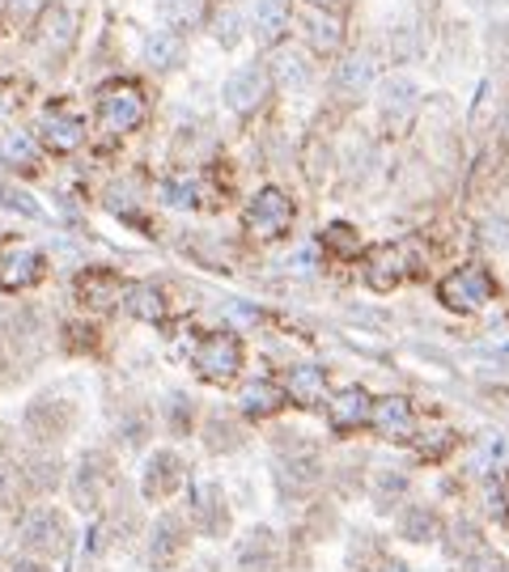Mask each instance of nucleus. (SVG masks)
<instances>
[{"instance_id":"1","label":"nucleus","mask_w":509,"mask_h":572,"mask_svg":"<svg viewBox=\"0 0 509 572\" xmlns=\"http://www.w3.org/2000/svg\"><path fill=\"white\" fill-rule=\"evenodd\" d=\"M98 124L106 127V131H115V136H124V131H136V127L145 124V94H140V85L136 81H111V85H102L98 90Z\"/></svg>"},{"instance_id":"2","label":"nucleus","mask_w":509,"mask_h":572,"mask_svg":"<svg viewBox=\"0 0 509 572\" xmlns=\"http://www.w3.org/2000/svg\"><path fill=\"white\" fill-rule=\"evenodd\" d=\"M191 365H195V374L204 381H225L238 378V369H242V340L234 335V331H213V335H204L195 352H191Z\"/></svg>"},{"instance_id":"3","label":"nucleus","mask_w":509,"mask_h":572,"mask_svg":"<svg viewBox=\"0 0 509 572\" xmlns=\"http://www.w3.org/2000/svg\"><path fill=\"white\" fill-rule=\"evenodd\" d=\"M242 225L259 242H276L293 225V199L281 187H259L247 204V213H242Z\"/></svg>"},{"instance_id":"4","label":"nucleus","mask_w":509,"mask_h":572,"mask_svg":"<svg viewBox=\"0 0 509 572\" xmlns=\"http://www.w3.org/2000/svg\"><path fill=\"white\" fill-rule=\"evenodd\" d=\"M493 293H497V285H493V276L484 267H459V272H450L438 285L442 306L454 310V314H476L479 306L493 301Z\"/></svg>"},{"instance_id":"5","label":"nucleus","mask_w":509,"mask_h":572,"mask_svg":"<svg viewBox=\"0 0 509 572\" xmlns=\"http://www.w3.org/2000/svg\"><path fill=\"white\" fill-rule=\"evenodd\" d=\"M43 272H47V259H43L38 247L22 242V238H4L0 242V288L4 293H22V288L38 285Z\"/></svg>"},{"instance_id":"6","label":"nucleus","mask_w":509,"mask_h":572,"mask_svg":"<svg viewBox=\"0 0 509 572\" xmlns=\"http://www.w3.org/2000/svg\"><path fill=\"white\" fill-rule=\"evenodd\" d=\"M188 547H191V526L179 513H166L158 526H154V535H149V569L154 572L179 569L183 556H188Z\"/></svg>"},{"instance_id":"7","label":"nucleus","mask_w":509,"mask_h":572,"mask_svg":"<svg viewBox=\"0 0 509 572\" xmlns=\"http://www.w3.org/2000/svg\"><path fill=\"white\" fill-rule=\"evenodd\" d=\"M22 547L31 556H60L68 547V522H64L56 508H34L22 517Z\"/></svg>"},{"instance_id":"8","label":"nucleus","mask_w":509,"mask_h":572,"mask_svg":"<svg viewBox=\"0 0 509 572\" xmlns=\"http://www.w3.org/2000/svg\"><path fill=\"white\" fill-rule=\"evenodd\" d=\"M263 94H268V68L259 60L234 68L229 81L222 85V102L234 111V115H251V111H259Z\"/></svg>"},{"instance_id":"9","label":"nucleus","mask_w":509,"mask_h":572,"mask_svg":"<svg viewBox=\"0 0 509 572\" xmlns=\"http://www.w3.org/2000/svg\"><path fill=\"white\" fill-rule=\"evenodd\" d=\"M183 483H188V467H183V458H179L174 449H158V454L149 458V467H145L140 492H145V501H170Z\"/></svg>"},{"instance_id":"10","label":"nucleus","mask_w":509,"mask_h":572,"mask_svg":"<svg viewBox=\"0 0 509 572\" xmlns=\"http://www.w3.org/2000/svg\"><path fill=\"white\" fill-rule=\"evenodd\" d=\"M26 428H31L34 442H60L64 433L72 428V408L64 399H56V394H38L26 408Z\"/></svg>"},{"instance_id":"11","label":"nucleus","mask_w":509,"mask_h":572,"mask_svg":"<svg viewBox=\"0 0 509 572\" xmlns=\"http://www.w3.org/2000/svg\"><path fill=\"white\" fill-rule=\"evenodd\" d=\"M111 488H115V471L106 467V458L86 454L81 467H77V476H72V501H77V508H98L106 501Z\"/></svg>"},{"instance_id":"12","label":"nucleus","mask_w":509,"mask_h":572,"mask_svg":"<svg viewBox=\"0 0 509 572\" xmlns=\"http://www.w3.org/2000/svg\"><path fill=\"white\" fill-rule=\"evenodd\" d=\"M370 415H374V399H370L365 386H344L336 399H327V424L340 437L352 433V428H361V424H370Z\"/></svg>"},{"instance_id":"13","label":"nucleus","mask_w":509,"mask_h":572,"mask_svg":"<svg viewBox=\"0 0 509 572\" xmlns=\"http://www.w3.org/2000/svg\"><path fill=\"white\" fill-rule=\"evenodd\" d=\"M370 424L378 428L386 442H412L416 437V412L404 394L374 399V415H370Z\"/></svg>"},{"instance_id":"14","label":"nucleus","mask_w":509,"mask_h":572,"mask_svg":"<svg viewBox=\"0 0 509 572\" xmlns=\"http://www.w3.org/2000/svg\"><path fill=\"white\" fill-rule=\"evenodd\" d=\"M124 293H127L124 276L111 272V267H90V272L77 276V297L90 310H111L115 301H124Z\"/></svg>"},{"instance_id":"15","label":"nucleus","mask_w":509,"mask_h":572,"mask_svg":"<svg viewBox=\"0 0 509 572\" xmlns=\"http://www.w3.org/2000/svg\"><path fill=\"white\" fill-rule=\"evenodd\" d=\"M191 526L200 530V535H225L229 530V508L222 501V488L217 483H200V488H191Z\"/></svg>"},{"instance_id":"16","label":"nucleus","mask_w":509,"mask_h":572,"mask_svg":"<svg viewBox=\"0 0 509 572\" xmlns=\"http://www.w3.org/2000/svg\"><path fill=\"white\" fill-rule=\"evenodd\" d=\"M297 26H302V38L315 47V52H336L340 43H344V26H340V18L336 13H327L323 4H302L297 9Z\"/></svg>"},{"instance_id":"17","label":"nucleus","mask_w":509,"mask_h":572,"mask_svg":"<svg viewBox=\"0 0 509 572\" xmlns=\"http://www.w3.org/2000/svg\"><path fill=\"white\" fill-rule=\"evenodd\" d=\"M289 26H293V4L289 0H255L251 34L259 47H281Z\"/></svg>"},{"instance_id":"18","label":"nucleus","mask_w":509,"mask_h":572,"mask_svg":"<svg viewBox=\"0 0 509 572\" xmlns=\"http://www.w3.org/2000/svg\"><path fill=\"white\" fill-rule=\"evenodd\" d=\"M378 85V56L374 52H349L336 68V90L344 98H365Z\"/></svg>"},{"instance_id":"19","label":"nucleus","mask_w":509,"mask_h":572,"mask_svg":"<svg viewBox=\"0 0 509 572\" xmlns=\"http://www.w3.org/2000/svg\"><path fill=\"white\" fill-rule=\"evenodd\" d=\"M416 106H420V85H416L412 77H404V72H395V77H386L378 85V111L382 119H391V124H404L408 115H412Z\"/></svg>"},{"instance_id":"20","label":"nucleus","mask_w":509,"mask_h":572,"mask_svg":"<svg viewBox=\"0 0 509 572\" xmlns=\"http://www.w3.org/2000/svg\"><path fill=\"white\" fill-rule=\"evenodd\" d=\"M285 394L297 408H318V403L327 399V369H323V365H310V361L289 365Z\"/></svg>"},{"instance_id":"21","label":"nucleus","mask_w":509,"mask_h":572,"mask_svg":"<svg viewBox=\"0 0 509 572\" xmlns=\"http://www.w3.org/2000/svg\"><path fill=\"white\" fill-rule=\"evenodd\" d=\"M38 140L47 145V149H56V153H77L81 149V140H86V124L77 119V115H47L43 124H38Z\"/></svg>"},{"instance_id":"22","label":"nucleus","mask_w":509,"mask_h":572,"mask_svg":"<svg viewBox=\"0 0 509 572\" xmlns=\"http://www.w3.org/2000/svg\"><path fill=\"white\" fill-rule=\"evenodd\" d=\"M285 403H289L285 386H276V381H268V378L247 381V386H242V399H238V408L251 415V420H268V415L281 412Z\"/></svg>"},{"instance_id":"23","label":"nucleus","mask_w":509,"mask_h":572,"mask_svg":"<svg viewBox=\"0 0 509 572\" xmlns=\"http://www.w3.org/2000/svg\"><path fill=\"white\" fill-rule=\"evenodd\" d=\"M140 60L149 64L154 72H170V68H179V64H183V38H179V31H170V26H161V31L145 34V47H140Z\"/></svg>"},{"instance_id":"24","label":"nucleus","mask_w":509,"mask_h":572,"mask_svg":"<svg viewBox=\"0 0 509 572\" xmlns=\"http://www.w3.org/2000/svg\"><path fill=\"white\" fill-rule=\"evenodd\" d=\"M404 272H408L404 251H399V247H378L374 259H370V267H365V281H370V288L386 293V288H395L404 281Z\"/></svg>"},{"instance_id":"25","label":"nucleus","mask_w":509,"mask_h":572,"mask_svg":"<svg viewBox=\"0 0 509 572\" xmlns=\"http://www.w3.org/2000/svg\"><path fill=\"white\" fill-rule=\"evenodd\" d=\"M124 306H127V314L140 318V322H161V318H166V297H161V288L149 285V281L127 285Z\"/></svg>"},{"instance_id":"26","label":"nucleus","mask_w":509,"mask_h":572,"mask_svg":"<svg viewBox=\"0 0 509 572\" xmlns=\"http://www.w3.org/2000/svg\"><path fill=\"white\" fill-rule=\"evenodd\" d=\"M72 38H77V13L68 4H52L47 18H43V47H52V52L60 47L64 52Z\"/></svg>"},{"instance_id":"27","label":"nucleus","mask_w":509,"mask_h":572,"mask_svg":"<svg viewBox=\"0 0 509 572\" xmlns=\"http://www.w3.org/2000/svg\"><path fill=\"white\" fill-rule=\"evenodd\" d=\"M272 68H276V81H281L285 90H306V85H310V60H306L302 52H293V47H276Z\"/></svg>"},{"instance_id":"28","label":"nucleus","mask_w":509,"mask_h":572,"mask_svg":"<svg viewBox=\"0 0 509 572\" xmlns=\"http://www.w3.org/2000/svg\"><path fill=\"white\" fill-rule=\"evenodd\" d=\"M251 535H255V539L242 547V572H281L272 530H251Z\"/></svg>"},{"instance_id":"29","label":"nucleus","mask_w":509,"mask_h":572,"mask_svg":"<svg viewBox=\"0 0 509 572\" xmlns=\"http://www.w3.org/2000/svg\"><path fill=\"white\" fill-rule=\"evenodd\" d=\"M161 420H166V428H170L174 437H188L191 420H195V408H191L188 394H166V403H161Z\"/></svg>"},{"instance_id":"30","label":"nucleus","mask_w":509,"mask_h":572,"mask_svg":"<svg viewBox=\"0 0 509 572\" xmlns=\"http://www.w3.org/2000/svg\"><path fill=\"white\" fill-rule=\"evenodd\" d=\"M0 158L9 161L13 170H22V165H26V170H34V165H38V145H34L31 136L13 131V136H9L4 145H0Z\"/></svg>"},{"instance_id":"31","label":"nucleus","mask_w":509,"mask_h":572,"mask_svg":"<svg viewBox=\"0 0 509 572\" xmlns=\"http://www.w3.org/2000/svg\"><path fill=\"white\" fill-rule=\"evenodd\" d=\"M404 539H412V542H429V539H438V513H429L425 505H416L408 508V517H404Z\"/></svg>"},{"instance_id":"32","label":"nucleus","mask_w":509,"mask_h":572,"mask_svg":"<svg viewBox=\"0 0 509 572\" xmlns=\"http://www.w3.org/2000/svg\"><path fill=\"white\" fill-rule=\"evenodd\" d=\"M195 13H200V0H161L158 18L170 26V31H183L195 22Z\"/></svg>"},{"instance_id":"33","label":"nucleus","mask_w":509,"mask_h":572,"mask_svg":"<svg viewBox=\"0 0 509 572\" xmlns=\"http://www.w3.org/2000/svg\"><path fill=\"white\" fill-rule=\"evenodd\" d=\"M213 34H217V43H222V47L238 43V34H242V13H238L234 4H222V9H217V18H213Z\"/></svg>"},{"instance_id":"34","label":"nucleus","mask_w":509,"mask_h":572,"mask_svg":"<svg viewBox=\"0 0 509 572\" xmlns=\"http://www.w3.org/2000/svg\"><path fill=\"white\" fill-rule=\"evenodd\" d=\"M204 442H208V449H213V454H225V449H234V445L242 442V437H238V428H234V424H225V415H213V420H208V433H204Z\"/></svg>"},{"instance_id":"35","label":"nucleus","mask_w":509,"mask_h":572,"mask_svg":"<svg viewBox=\"0 0 509 572\" xmlns=\"http://www.w3.org/2000/svg\"><path fill=\"white\" fill-rule=\"evenodd\" d=\"M161 199H166L170 208L188 213L191 204H195V183H191V179H166V183H161Z\"/></svg>"},{"instance_id":"36","label":"nucleus","mask_w":509,"mask_h":572,"mask_svg":"<svg viewBox=\"0 0 509 572\" xmlns=\"http://www.w3.org/2000/svg\"><path fill=\"white\" fill-rule=\"evenodd\" d=\"M0 204H4V208H13V213H22V217H31V221L43 217V213H38V204H34L26 191H18V187H0Z\"/></svg>"},{"instance_id":"37","label":"nucleus","mask_w":509,"mask_h":572,"mask_svg":"<svg viewBox=\"0 0 509 572\" xmlns=\"http://www.w3.org/2000/svg\"><path fill=\"white\" fill-rule=\"evenodd\" d=\"M323 242H331L336 251H344V254L361 251V242H357V233H352V225H344V221L327 225V233H323Z\"/></svg>"},{"instance_id":"38","label":"nucleus","mask_w":509,"mask_h":572,"mask_svg":"<svg viewBox=\"0 0 509 572\" xmlns=\"http://www.w3.org/2000/svg\"><path fill=\"white\" fill-rule=\"evenodd\" d=\"M0 4H4V9L13 13V18H22V22H31V18H34V13H38V9H43V4H47V0H0Z\"/></svg>"},{"instance_id":"39","label":"nucleus","mask_w":509,"mask_h":572,"mask_svg":"<svg viewBox=\"0 0 509 572\" xmlns=\"http://www.w3.org/2000/svg\"><path fill=\"white\" fill-rule=\"evenodd\" d=\"M506 238H509V221H506V217H501V221L484 225V242H488V247H497V251H501V247H506Z\"/></svg>"},{"instance_id":"40","label":"nucleus","mask_w":509,"mask_h":572,"mask_svg":"<svg viewBox=\"0 0 509 572\" xmlns=\"http://www.w3.org/2000/svg\"><path fill=\"white\" fill-rule=\"evenodd\" d=\"M9 572H52L43 560H34V556H22V560H13V569Z\"/></svg>"},{"instance_id":"41","label":"nucleus","mask_w":509,"mask_h":572,"mask_svg":"<svg viewBox=\"0 0 509 572\" xmlns=\"http://www.w3.org/2000/svg\"><path fill=\"white\" fill-rule=\"evenodd\" d=\"M374 572H412V569H408V564H399V560H382Z\"/></svg>"}]
</instances>
